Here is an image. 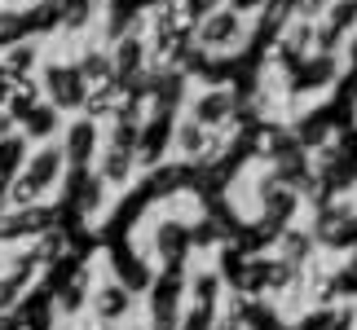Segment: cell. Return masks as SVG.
Listing matches in <instances>:
<instances>
[{
  "label": "cell",
  "instance_id": "obj_8",
  "mask_svg": "<svg viewBox=\"0 0 357 330\" xmlns=\"http://www.w3.org/2000/svg\"><path fill=\"white\" fill-rule=\"evenodd\" d=\"M123 308H128V295H123L119 286H106V291L98 295V313H102V317H119Z\"/></svg>",
  "mask_w": 357,
  "mask_h": 330
},
{
  "label": "cell",
  "instance_id": "obj_1",
  "mask_svg": "<svg viewBox=\"0 0 357 330\" xmlns=\"http://www.w3.org/2000/svg\"><path fill=\"white\" fill-rule=\"evenodd\" d=\"M58 168H62V155L58 150H40V155L26 163V172H22V181L13 185V198L18 203H26L31 194H40V189H49L53 185V176H58Z\"/></svg>",
  "mask_w": 357,
  "mask_h": 330
},
{
  "label": "cell",
  "instance_id": "obj_5",
  "mask_svg": "<svg viewBox=\"0 0 357 330\" xmlns=\"http://www.w3.org/2000/svg\"><path fill=\"white\" fill-rule=\"evenodd\" d=\"M93 141H98V128H89V123H75L71 136H66V159L71 163H84L93 155Z\"/></svg>",
  "mask_w": 357,
  "mask_h": 330
},
{
  "label": "cell",
  "instance_id": "obj_6",
  "mask_svg": "<svg viewBox=\"0 0 357 330\" xmlns=\"http://www.w3.org/2000/svg\"><path fill=\"white\" fill-rule=\"evenodd\" d=\"M176 146H181V155H199V150L208 146V128H203V123H181V128H176Z\"/></svg>",
  "mask_w": 357,
  "mask_h": 330
},
{
  "label": "cell",
  "instance_id": "obj_7",
  "mask_svg": "<svg viewBox=\"0 0 357 330\" xmlns=\"http://www.w3.org/2000/svg\"><path fill=\"white\" fill-rule=\"evenodd\" d=\"M18 155H22V141H18V136H0V185L13 176V168H18Z\"/></svg>",
  "mask_w": 357,
  "mask_h": 330
},
{
  "label": "cell",
  "instance_id": "obj_3",
  "mask_svg": "<svg viewBox=\"0 0 357 330\" xmlns=\"http://www.w3.org/2000/svg\"><path fill=\"white\" fill-rule=\"evenodd\" d=\"M49 97L53 106H79L84 102V79H79V71H49Z\"/></svg>",
  "mask_w": 357,
  "mask_h": 330
},
{
  "label": "cell",
  "instance_id": "obj_9",
  "mask_svg": "<svg viewBox=\"0 0 357 330\" xmlns=\"http://www.w3.org/2000/svg\"><path fill=\"white\" fill-rule=\"evenodd\" d=\"M115 66H119V71H137V66H142V40H123Z\"/></svg>",
  "mask_w": 357,
  "mask_h": 330
},
{
  "label": "cell",
  "instance_id": "obj_12",
  "mask_svg": "<svg viewBox=\"0 0 357 330\" xmlns=\"http://www.w3.org/2000/svg\"><path fill=\"white\" fill-rule=\"evenodd\" d=\"M208 5H212V0H208Z\"/></svg>",
  "mask_w": 357,
  "mask_h": 330
},
{
  "label": "cell",
  "instance_id": "obj_11",
  "mask_svg": "<svg viewBox=\"0 0 357 330\" xmlns=\"http://www.w3.org/2000/svg\"><path fill=\"white\" fill-rule=\"evenodd\" d=\"M9 132V115H5V110H0V136H5Z\"/></svg>",
  "mask_w": 357,
  "mask_h": 330
},
{
  "label": "cell",
  "instance_id": "obj_10",
  "mask_svg": "<svg viewBox=\"0 0 357 330\" xmlns=\"http://www.w3.org/2000/svg\"><path fill=\"white\" fill-rule=\"evenodd\" d=\"M106 176H111V181H123V176H128V155H123V150H111V155H106V168H102Z\"/></svg>",
  "mask_w": 357,
  "mask_h": 330
},
{
  "label": "cell",
  "instance_id": "obj_4",
  "mask_svg": "<svg viewBox=\"0 0 357 330\" xmlns=\"http://www.w3.org/2000/svg\"><path fill=\"white\" fill-rule=\"evenodd\" d=\"M229 106H234V102H229V93H225V88H212V93H203V97H199L195 115H199L203 128H212V123H221V119L229 115Z\"/></svg>",
  "mask_w": 357,
  "mask_h": 330
},
{
  "label": "cell",
  "instance_id": "obj_2",
  "mask_svg": "<svg viewBox=\"0 0 357 330\" xmlns=\"http://www.w3.org/2000/svg\"><path fill=\"white\" fill-rule=\"evenodd\" d=\"M238 36H243V26H238L234 13H212V18L199 26V40H203L208 49H229Z\"/></svg>",
  "mask_w": 357,
  "mask_h": 330
}]
</instances>
